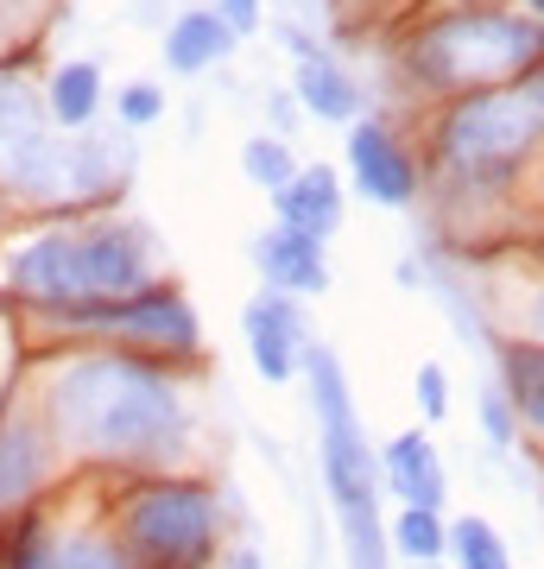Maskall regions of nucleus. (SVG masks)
Masks as SVG:
<instances>
[{"mask_svg": "<svg viewBox=\"0 0 544 569\" xmlns=\"http://www.w3.org/2000/svg\"><path fill=\"white\" fill-rule=\"evenodd\" d=\"M58 437L82 456L115 462H159L184 437V399L159 367L133 355H89L51 387Z\"/></svg>", "mask_w": 544, "mask_h": 569, "instance_id": "nucleus-1", "label": "nucleus"}, {"mask_svg": "<svg viewBox=\"0 0 544 569\" xmlns=\"http://www.w3.org/2000/svg\"><path fill=\"white\" fill-rule=\"evenodd\" d=\"M304 373L317 392V425H323V481L336 500L348 538V569H386V538H380V500H374V456H367L362 418L348 406L343 367L329 348H304Z\"/></svg>", "mask_w": 544, "mask_h": 569, "instance_id": "nucleus-2", "label": "nucleus"}, {"mask_svg": "<svg viewBox=\"0 0 544 569\" xmlns=\"http://www.w3.org/2000/svg\"><path fill=\"white\" fill-rule=\"evenodd\" d=\"M532 63H538V20L494 13V7L444 13L412 39V77L431 89H482V82L520 77Z\"/></svg>", "mask_w": 544, "mask_h": 569, "instance_id": "nucleus-3", "label": "nucleus"}, {"mask_svg": "<svg viewBox=\"0 0 544 569\" xmlns=\"http://www.w3.org/2000/svg\"><path fill=\"white\" fill-rule=\"evenodd\" d=\"M538 70H525V82H494V89H475L444 114L437 127V146H444L449 164L463 171H513V164L538 146Z\"/></svg>", "mask_w": 544, "mask_h": 569, "instance_id": "nucleus-4", "label": "nucleus"}, {"mask_svg": "<svg viewBox=\"0 0 544 569\" xmlns=\"http://www.w3.org/2000/svg\"><path fill=\"white\" fill-rule=\"evenodd\" d=\"M121 531H127V550L146 557V563L197 569L216 545V493L197 488V481H152V488L127 500Z\"/></svg>", "mask_w": 544, "mask_h": 569, "instance_id": "nucleus-5", "label": "nucleus"}, {"mask_svg": "<svg viewBox=\"0 0 544 569\" xmlns=\"http://www.w3.org/2000/svg\"><path fill=\"white\" fill-rule=\"evenodd\" d=\"M63 317H70V323L127 329V336H140V342H165V348H178V355L197 348V310L184 305L178 291H165V284H140L133 298H89V305H70Z\"/></svg>", "mask_w": 544, "mask_h": 569, "instance_id": "nucleus-6", "label": "nucleus"}, {"mask_svg": "<svg viewBox=\"0 0 544 569\" xmlns=\"http://www.w3.org/2000/svg\"><path fill=\"white\" fill-rule=\"evenodd\" d=\"M70 247H77L82 305L89 298H127L146 284V247L127 228H89V234H70Z\"/></svg>", "mask_w": 544, "mask_h": 569, "instance_id": "nucleus-7", "label": "nucleus"}, {"mask_svg": "<svg viewBox=\"0 0 544 569\" xmlns=\"http://www.w3.org/2000/svg\"><path fill=\"white\" fill-rule=\"evenodd\" d=\"M348 164H355V178L374 203L386 209H405L412 203V190H418V164L405 159V146L386 133L380 121H362L348 133Z\"/></svg>", "mask_w": 544, "mask_h": 569, "instance_id": "nucleus-8", "label": "nucleus"}, {"mask_svg": "<svg viewBox=\"0 0 544 569\" xmlns=\"http://www.w3.org/2000/svg\"><path fill=\"white\" fill-rule=\"evenodd\" d=\"M247 348H254V367H260L266 380H291L304 367V323L298 310L285 305V298H260V305H247Z\"/></svg>", "mask_w": 544, "mask_h": 569, "instance_id": "nucleus-9", "label": "nucleus"}, {"mask_svg": "<svg viewBox=\"0 0 544 569\" xmlns=\"http://www.w3.org/2000/svg\"><path fill=\"white\" fill-rule=\"evenodd\" d=\"M279 228H298L310 241H323L329 228L343 222V183L329 164H310V171H291V183H279Z\"/></svg>", "mask_w": 544, "mask_h": 569, "instance_id": "nucleus-10", "label": "nucleus"}, {"mask_svg": "<svg viewBox=\"0 0 544 569\" xmlns=\"http://www.w3.org/2000/svg\"><path fill=\"white\" fill-rule=\"evenodd\" d=\"M254 260H260L266 284H279V291H323L329 284V266H323V241H310V234H298V228H273V234H260V247H254Z\"/></svg>", "mask_w": 544, "mask_h": 569, "instance_id": "nucleus-11", "label": "nucleus"}, {"mask_svg": "<svg viewBox=\"0 0 544 569\" xmlns=\"http://www.w3.org/2000/svg\"><path fill=\"white\" fill-rule=\"evenodd\" d=\"M386 481H393V493L405 507H424V512L444 507V462H437L424 430H405L399 443L386 449Z\"/></svg>", "mask_w": 544, "mask_h": 569, "instance_id": "nucleus-12", "label": "nucleus"}, {"mask_svg": "<svg viewBox=\"0 0 544 569\" xmlns=\"http://www.w3.org/2000/svg\"><path fill=\"white\" fill-rule=\"evenodd\" d=\"M235 51V32H228L216 13H184L171 32H165V63L171 70H209Z\"/></svg>", "mask_w": 544, "mask_h": 569, "instance_id": "nucleus-13", "label": "nucleus"}, {"mask_svg": "<svg viewBox=\"0 0 544 569\" xmlns=\"http://www.w3.org/2000/svg\"><path fill=\"white\" fill-rule=\"evenodd\" d=\"M39 481H44V437L32 425H7L0 430V507H20Z\"/></svg>", "mask_w": 544, "mask_h": 569, "instance_id": "nucleus-14", "label": "nucleus"}, {"mask_svg": "<svg viewBox=\"0 0 544 569\" xmlns=\"http://www.w3.org/2000/svg\"><path fill=\"white\" fill-rule=\"evenodd\" d=\"M298 96H304L310 114H323V121H355V108H362V89H355V82H348L329 58H304Z\"/></svg>", "mask_w": 544, "mask_h": 569, "instance_id": "nucleus-15", "label": "nucleus"}, {"mask_svg": "<svg viewBox=\"0 0 544 569\" xmlns=\"http://www.w3.org/2000/svg\"><path fill=\"white\" fill-rule=\"evenodd\" d=\"M101 102V70L96 63H63L58 77H51V114H58L63 127H82L89 114H96Z\"/></svg>", "mask_w": 544, "mask_h": 569, "instance_id": "nucleus-16", "label": "nucleus"}, {"mask_svg": "<svg viewBox=\"0 0 544 569\" xmlns=\"http://www.w3.org/2000/svg\"><path fill=\"white\" fill-rule=\"evenodd\" d=\"M444 550H456V569H513V563H506L501 531L487 526V519H475V512L444 531Z\"/></svg>", "mask_w": 544, "mask_h": 569, "instance_id": "nucleus-17", "label": "nucleus"}, {"mask_svg": "<svg viewBox=\"0 0 544 569\" xmlns=\"http://www.w3.org/2000/svg\"><path fill=\"white\" fill-rule=\"evenodd\" d=\"M506 380H513V406L525 411V425H538L544 411V361L532 342H513L506 348Z\"/></svg>", "mask_w": 544, "mask_h": 569, "instance_id": "nucleus-18", "label": "nucleus"}, {"mask_svg": "<svg viewBox=\"0 0 544 569\" xmlns=\"http://www.w3.org/2000/svg\"><path fill=\"white\" fill-rule=\"evenodd\" d=\"M393 545H399L418 569L437 563V557H444V519H437V512H424V507H405L399 526H393Z\"/></svg>", "mask_w": 544, "mask_h": 569, "instance_id": "nucleus-19", "label": "nucleus"}, {"mask_svg": "<svg viewBox=\"0 0 544 569\" xmlns=\"http://www.w3.org/2000/svg\"><path fill=\"white\" fill-rule=\"evenodd\" d=\"M241 164H247V178L266 183V190L291 183V152H285V140H247Z\"/></svg>", "mask_w": 544, "mask_h": 569, "instance_id": "nucleus-20", "label": "nucleus"}, {"mask_svg": "<svg viewBox=\"0 0 544 569\" xmlns=\"http://www.w3.org/2000/svg\"><path fill=\"white\" fill-rule=\"evenodd\" d=\"M418 406H424V418H444L449 411V387H444V367L437 361L418 367Z\"/></svg>", "mask_w": 544, "mask_h": 569, "instance_id": "nucleus-21", "label": "nucleus"}, {"mask_svg": "<svg viewBox=\"0 0 544 569\" xmlns=\"http://www.w3.org/2000/svg\"><path fill=\"white\" fill-rule=\"evenodd\" d=\"M121 114H127V121H133V127L159 121V114H165V96H159V89H152V82H133V89H127V96H121Z\"/></svg>", "mask_w": 544, "mask_h": 569, "instance_id": "nucleus-22", "label": "nucleus"}, {"mask_svg": "<svg viewBox=\"0 0 544 569\" xmlns=\"http://www.w3.org/2000/svg\"><path fill=\"white\" fill-rule=\"evenodd\" d=\"M216 20L241 39V32H254V20H260V0H222V13H216Z\"/></svg>", "mask_w": 544, "mask_h": 569, "instance_id": "nucleus-23", "label": "nucleus"}, {"mask_svg": "<svg viewBox=\"0 0 544 569\" xmlns=\"http://www.w3.org/2000/svg\"><path fill=\"white\" fill-rule=\"evenodd\" d=\"M487 430H494V443H513V411H506V399H487Z\"/></svg>", "mask_w": 544, "mask_h": 569, "instance_id": "nucleus-24", "label": "nucleus"}, {"mask_svg": "<svg viewBox=\"0 0 544 569\" xmlns=\"http://www.w3.org/2000/svg\"><path fill=\"white\" fill-rule=\"evenodd\" d=\"M525 7H532V13H538V7H544V0H525Z\"/></svg>", "mask_w": 544, "mask_h": 569, "instance_id": "nucleus-25", "label": "nucleus"}]
</instances>
